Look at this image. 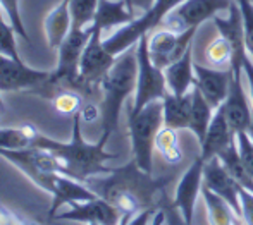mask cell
I'll return each instance as SVG.
<instances>
[{
	"label": "cell",
	"mask_w": 253,
	"mask_h": 225,
	"mask_svg": "<svg viewBox=\"0 0 253 225\" xmlns=\"http://www.w3.org/2000/svg\"><path fill=\"white\" fill-rule=\"evenodd\" d=\"M166 181H155L152 174L143 172L133 160L107 176L91 177L86 184L100 198L112 203L123 217L133 219L143 210L157 208V192L162 191Z\"/></svg>",
	"instance_id": "cell-1"
},
{
	"label": "cell",
	"mask_w": 253,
	"mask_h": 225,
	"mask_svg": "<svg viewBox=\"0 0 253 225\" xmlns=\"http://www.w3.org/2000/svg\"><path fill=\"white\" fill-rule=\"evenodd\" d=\"M80 124V113H76L73 117V136H71L69 143L55 141V139H50L42 134L35 146L37 148L50 150L53 155L60 160L66 176L81 182H86L91 177L107 176V174L112 172L114 169L107 167L105 163L109 160L116 158V155L105 150V138H100L98 143H95V145L84 141Z\"/></svg>",
	"instance_id": "cell-2"
},
{
	"label": "cell",
	"mask_w": 253,
	"mask_h": 225,
	"mask_svg": "<svg viewBox=\"0 0 253 225\" xmlns=\"http://www.w3.org/2000/svg\"><path fill=\"white\" fill-rule=\"evenodd\" d=\"M138 79V57L136 46L123 52L116 57L112 67L100 83L102 90V138L109 141L119 124L121 109L126 98L134 95Z\"/></svg>",
	"instance_id": "cell-3"
},
{
	"label": "cell",
	"mask_w": 253,
	"mask_h": 225,
	"mask_svg": "<svg viewBox=\"0 0 253 225\" xmlns=\"http://www.w3.org/2000/svg\"><path fill=\"white\" fill-rule=\"evenodd\" d=\"M164 127L162 100H155L145 105L140 112H129L127 129H129L133 160L143 172H153V151L155 138Z\"/></svg>",
	"instance_id": "cell-4"
},
{
	"label": "cell",
	"mask_w": 253,
	"mask_h": 225,
	"mask_svg": "<svg viewBox=\"0 0 253 225\" xmlns=\"http://www.w3.org/2000/svg\"><path fill=\"white\" fill-rule=\"evenodd\" d=\"M181 2L183 0H155L152 9H148L147 12L136 16L126 26L117 28L110 37L103 38V46L114 57L121 55L123 52L129 50L131 46H136L140 38L147 37L153 30H157L162 24V21L166 19L167 14L174 7L179 5Z\"/></svg>",
	"instance_id": "cell-5"
},
{
	"label": "cell",
	"mask_w": 253,
	"mask_h": 225,
	"mask_svg": "<svg viewBox=\"0 0 253 225\" xmlns=\"http://www.w3.org/2000/svg\"><path fill=\"white\" fill-rule=\"evenodd\" d=\"M93 33V24L86 28H71L66 40L60 43L59 60L50 77L45 81V84L55 88L60 84H69L73 88H78V76H80V60L86 48L90 37Z\"/></svg>",
	"instance_id": "cell-6"
},
{
	"label": "cell",
	"mask_w": 253,
	"mask_h": 225,
	"mask_svg": "<svg viewBox=\"0 0 253 225\" xmlns=\"http://www.w3.org/2000/svg\"><path fill=\"white\" fill-rule=\"evenodd\" d=\"M136 57H138V79L136 91H134L133 107L129 112H140L145 105L155 100H164V96L169 93L167 81L164 76V69L157 67L152 62L148 53V35L140 38L136 43Z\"/></svg>",
	"instance_id": "cell-7"
},
{
	"label": "cell",
	"mask_w": 253,
	"mask_h": 225,
	"mask_svg": "<svg viewBox=\"0 0 253 225\" xmlns=\"http://www.w3.org/2000/svg\"><path fill=\"white\" fill-rule=\"evenodd\" d=\"M0 156H3L5 160H9L12 165H16L24 176L30 181H33L38 188L43 189L45 182H47L48 176L53 172L64 174L62 163L57 158L50 150L45 148H37L31 146L26 150H0ZM66 176V174H64Z\"/></svg>",
	"instance_id": "cell-8"
},
{
	"label": "cell",
	"mask_w": 253,
	"mask_h": 225,
	"mask_svg": "<svg viewBox=\"0 0 253 225\" xmlns=\"http://www.w3.org/2000/svg\"><path fill=\"white\" fill-rule=\"evenodd\" d=\"M116 57L107 52L103 46V33L93 26L86 48L80 60V76H78V90L91 91L100 88L102 79L112 67Z\"/></svg>",
	"instance_id": "cell-9"
},
{
	"label": "cell",
	"mask_w": 253,
	"mask_h": 225,
	"mask_svg": "<svg viewBox=\"0 0 253 225\" xmlns=\"http://www.w3.org/2000/svg\"><path fill=\"white\" fill-rule=\"evenodd\" d=\"M198 28L184 31H174L170 28L159 26L148 35V53L152 62L160 69H166L193 46V38Z\"/></svg>",
	"instance_id": "cell-10"
},
{
	"label": "cell",
	"mask_w": 253,
	"mask_h": 225,
	"mask_svg": "<svg viewBox=\"0 0 253 225\" xmlns=\"http://www.w3.org/2000/svg\"><path fill=\"white\" fill-rule=\"evenodd\" d=\"M234 0H183L167 14L160 26L174 31L198 28L207 19H213L219 12L229 10Z\"/></svg>",
	"instance_id": "cell-11"
},
{
	"label": "cell",
	"mask_w": 253,
	"mask_h": 225,
	"mask_svg": "<svg viewBox=\"0 0 253 225\" xmlns=\"http://www.w3.org/2000/svg\"><path fill=\"white\" fill-rule=\"evenodd\" d=\"M50 77L48 71H38L26 66L21 59L0 53V91H24L43 84Z\"/></svg>",
	"instance_id": "cell-12"
},
{
	"label": "cell",
	"mask_w": 253,
	"mask_h": 225,
	"mask_svg": "<svg viewBox=\"0 0 253 225\" xmlns=\"http://www.w3.org/2000/svg\"><path fill=\"white\" fill-rule=\"evenodd\" d=\"M53 219L57 220H66V222H80V224H98V225H121L123 215L121 212L109 203L107 199L97 198L90 199V201L83 203H74L69 206V210L57 213Z\"/></svg>",
	"instance_id": "cell-13"
},
{
	"label": "cell",
	"mask_w": 253,
	"mask_h": 225,
	"mask_svg": "<svg viewBox=\"0 0 253 225\" xmlns=\"http://www.w3.org/2000/svg\"><path fill=\"white\" fill-rule=\"evenodd\" d=\"M203 167H205V160L202 156L193 160L183 177L177 182L176 192H174V201L172 205L181 212L183 219L186 220L188 225L193 224L195 215V206H197V199L202 194L203 188Z\"/></svg>",
	"instance_id": "cell-14"
},
{
	"label": "cell",
	"mask_w": 253,
	"mask_h": 225,
	"mask_svg": "<svg viewBox=\"0 0 253 225\" xmlns=\"http://www.w3.org/2000/svg\"><path fill=\"white\" fill-rule=\"evenodd\" d=\"M203 186H207L210 191H213L217 196H220L234 210V213L241 219L240 194L243 188L227 172V169L222 165L219 156H213L209 162H205V167H203Z\"/></svg>",
	"instance_id": "cell-15"
},
{
	"label": "cell",
	"mask_w": 253,
	"mask_h": 225,
	"mask_svg": "<svg viewBox=\"0 0 253 225\" xmlns=\"http://www.w3.org/2000/svg\"><path fill=\"white\" fill-rule=\"evenodd\" d=\"M47 192L52 196V206H50V210H48L50 219H53V217L57 215L60 206H64V205L71 206V205H74V203L90 201V199L98 196L86 182L73 179V177L64 176V174H53Z\"/></svg>",
	"instance_id": "cell-16"
},
{
	"label": "cell",
	"mask_w": 253,
	"mask_h": 225,
	"mask_svg": "<svg viewBox=\"0 0 253 225\" xmlns=\"http://www.w3.org/2000/svg\"><path fill=\"white\" fill-rule=\"evenodd\" d=\"M243 73H234L231 77V86L227 93L226 102L222 103L226 110V117L229 120V126L234 133H248L253 122V109H250L248 96L243 88Z\"/></svg>",
	"instance_id": "cell-17"
},
{
	"label": "cell",
	"mask_w": 253,
	"mask_h": 225,
	"mask_svg": "<svg viewBox=\"0 0 253 225\" xmlns=\"http://www.w3.org/2000/svg\"><path fill=\"white\" fill-rule=\"evenodd\" d=\"M229 16L227 17H213V24H215L217 31L220 37H224L234 50V59L233 67L231 69L234 73H243V60L248 57L247 45H245V30H243V16H241V9L238 2L234 0L231 9L227 10Z\"/></svg>",
	"instance_id": "cell-18"
},
{
	"label": "cell",
	"mask_w": 253,
	"mask_h": 225,
	"mask_svg": "<svg viewBox=\"0 0 253 225\" xmlns=\"http://www.w3.org/2000/svg\"><path fill=\"white\" fill-rule=\"evenodd\" d=\"M195 76H197L195 86L213 107V110L219 109L226 102L229 93L233 69H215V67H205L195 62Z\"/></svg>",
	"instance_id": "cell-19"
},
{
	"label": "cell",
	"mask_w": 253,
	"mask_h": 225,
	"mask_svg": "<svg viewBox=\"0 0 253 225\" xmlns=\"http://www.w3.org/2000/svg\"><path fill=\"white\" fill-rule=\"evenodd\" d=\"M234 141H236V133L229 126L224 105H220L213 112L212 122H210L209 129H207L203 141L200 143L202 145L200 156L205 162H209L213 156H219V153H222L226 148H229Z\"/></svg>",
	"instance_id": "cell-20"
},
{
	"label": "cell",
	"mask_w": 253,
	"mask_h": 225,
	"mask_svg": "<svg viewBox=\"0 0 253 225\" xmlns=\"http://www.w3.org/2000/svg\"><path fill=\"white\" fill-rule=\"evenodd\" d=\"M164 76L167 81V88L174 95H188L193 90L195 83H197V76H195V62H193V46L186 50L181 59L172 62L164 69Z\"/></svg>",
	"instance_id": "cell-21"
},
{
	"label": "cell",
	"mask_w": 253,
	"mask_h": 225,
	"mask_svg": "<svg viewBox=\"0 0 253 225\" xmlns=\"http://www.w3.org/2000/svg\"><path fill=\"white\" fill-rule=\"evenodd\" d=\"M134 17L136 16L127 9L124 0H100L97 12H95L93 26L98 28L102 33H105L114 28L126 26Z\"/></svg>",
	"instance_id": "cell-22"
},
{
	"label": "cell",
	"mask_w": 253,
	"mask_h": 225,
	"mask_svg": "<svg viewBox=\"0 0 253 225\" xmlns=\"http://www.w3.org/2000/svg\"><path fill=\"white\" fill-rule=\"evenodd\" d=\"M45 37L50 48H59L66 40L73 28V16H71V0H62L53 10L45 17Z\"/></svg>",
	"instance_id": "cell-23"
},
{
	"label": "cell",
	"mask_w": 253,
	"mask_h": 225,
	"mask_svg": "<svg viewBox=\"0 0 253 225\" xmlns=\"http://www.w3.org/2000/svg\"><path fill=\"white\" fill-rule=\"evenodd\" d=\"M164 107V126L172 129H188L190 127V110H191V96L188 95H174L167 93L162 100Z\"/></svg>",
	"instance_id": "cell-24"
},
{
	"label": "cell",
	"mask_w": 253,
	"mask_h": 225,
	"mask_svg": "<svg viewBox=\"0 0 253 225\" xmlns=\"http://www.w3.org/2000/svg\"><path fill=\"white\" fill-rule=\"evenodd\" d=\"M202 198L207 208V219L210 225H245L243 220L234 213V210L220 196L210 191L207 186L202 188Z\"/></svg>",
	"instance_id": "cell-25"
},
{
	"label": "cell",
	"mask_w": 253,
	"mask_h": 225,
	"mask_svg": "<svg viewBox=\"0 0 253 225\" xmlns=\"http://www.w3.org/2000/svg\"><path fill=\"white\" fill-rule=\"evenodd\" d=\"M190 96H191V110H190V127L188 129L197 136L198 141L202 143L210 122H212V117L215 110L207 102L205 96L202 95L197 86H193V90L190 91Z\"/></svg>",
	"instance_id": "cell-26"
},
{
	"label": "cell",
	"mask_w": 253,
	"mask_h": 225,
	"mask_svg": "<svg viewBox=\"0 0 253 225\" xmlns=\"http://www.w3.org/2000/svg\"><path fill=\"white\" fill-rule=\"evenodd\" d=\"M42 133L33 124H23L17 127H0V150H26L37 145Z\"/></svg>",
	"instance_id": "cell-27"
},
{
	"label": "cell",
	"mask_w": 253,
	"mask_h": 225,
	"mask_svg": "<svg viewBox=\"0 0 253 225\" xmlns=\"http://www.w3.org/2000/svg\"><path fill=\"white\" fill-rule=\"evenodd\" d=\"M219 160L222 162V165L227 169V172L234 177V181H236L241 188L253 192V179H252L250 172H248L247 165H245L243 158H241L236 141H234L229 148L224 150L222 153H219Z\"/></svg>",
	"instance_id": "cell-28"
},
{
	"label": "cell",
	"mask_w": 253,
	"mask_h": 225,
	"mask_svg": "<svg viewBox=\"0 0 253 225\" xmlns=\"http://www.w3.org/2000/svg\"><path fill=\"white\" fill-rule=\"evenodd\" d=\"M155 150L169 165H177L183 160V150L179 146L177 131L172 129V127L164 126L159 131L155 138Z\"/></svg>",
	"instance_id": "cell-29"
},
{
	"label": "cell",
	"mask_w": 253,
	"mask_h": 225,
	"mask_svg": "<svg viewBox=\"0 0 253 225\" xmlns=\"http://www.w3.org/2000/svg\"><path fill=\"white\" fill-rule=\"evenodd\" d=\"M205 59L210 64V67H215V69H231L234 59L233 45L219 35L215 40H212L207 45Z\"/></svg>",
	"instance_id": "cell-30"
},
{
	"label": "cell",
	"mask_w": 253,
	"mask_h": 225,
	"mask_svg": "<svg viewBox=\"0 0 253 225\" xmlns=\"http://www.w3.org/2000/svg\"><path fill=\"white\" fill-rule=\"evenodd\" d=\"M52 105L57 113L60 115H76L80 113L81 107H83V98L78 91L73 90H59L53 93L52 96Z\"/></svg>",
	"instance_id": "cell-31"
},
{
	"label": "cell",
	"mask_w": 253,
	"mask_h": 225,
	"mask_svg": "<svg viewBox=\"0 0 253 225\" xmlns=\"http://www.w3.org/2000/svg\"><path fill=\"white\" fill-rule=\"evenodd\" d=\"M100 0H71L73 28H86L93 24L95 12Z\"/></svg>",
	"instance_id": "cell-32"
},
{
	"label": "cell",
	"mask_w": 253,
	"mask_h": 225,
	"mask_svg": "<svg viewBox=\"0 0 253 225\" xmlns=\"http://www.w3.org/2000/svg\"><path fill=\"white\" fill-rule=\"evenodd\" d=\"M0 7L5 12L7 21L10 23V26L16 30V33L19 35L21 38H24V41L30 43V37L26 33V28L23 24V19H21V12H19V0H0Z\"/></svg>",
	"instance_id": "cell-33"
},
{
	"label": "cell",
	"mask_w": 253,
	"mask_h": 225,
	"mask_svg": "<svg viewBox=\"0 0 253 225\" xmlns=\"http://www.w3.org/2000/svg\"><path fill=\"white\" fill-rule=\"evenodd\" d=\"M14 35L17 33L10 26V23H7L5 19H0V53L7 57H12V59H19Z\"/></svg>",
	"instance_id": "cell-34"
},
{
	"label": "cell",
	"mask_w": 253,
	"mask_h": 225,
	"mask_svg": "<svg viewBox=\"0 0 253 225\" xmlns=\"http://www.w3.org/2000/svg\"><path fill=\"white\" fill-rule=\"evenodd\" d=\"M243 16V30H245V45H247L248 55L253 59V0H236Z\"/></svg>",
	"instance_id": "cell-35"
},
{
	"label": "cell",
	"mask_w": 253,
	"mask_h": 225,
	"mask_svg": "<svg viewBox=\"0 0 253 225\" xmlns=\"http://www.w3.org/2000/svg\"><path fill=\"white\" fill-rule=\"evenodd\" d=\"M236 143H238V150H240L241 158H243L245 165H247L248 172H250V176L253 179V141H252V138L248 136V133H238Z\"/></svg>",
	"instance_id": "cell-36"
},
{
	"label": "cell",
	"mask_w": 253,
	"mask_h": 225,
	"mask_svg": "<svg viewBox=\"0 0 253 225\" xmlns=\"http://www.w3.org/2000/svg\"><path fill=\"white\" fill-rule=\"evenodd\" d=\"M241 219L245 225H253V192L241 189Z\"/></svg>",
	"instance_id": "cell-37"
},
{
	"label": "cell",
	"mask_w": 253,
	"mask_h": 225,
	"mask_svg": "<svg viewBox=\"0 0 253 225\" xmlns=\"http://www.w3.org/2000/svg\"><path fill=\"white\" fill-rule=\"evenodd\" d=\"M159 208H148L140 212L138 215H134L133 219H127V217H123L121 220V225H150L152 219H153V213L157 212Z\"/></svg>",
	"instance_id": "cell-38"
},
{
	"label": "cell",
	"mask_w": 253,
	"mask_h": 225,
	"mask_svg": "<svg viewBox=\"0 0 253 225\" xmlns=\"http://www.w3.org/2000/svg\"><path fill=\"white\" fill-rule=\"evenodd\" d=\"M160 208L166 212V224L167 225H188L186 220H184L183 215H181V212L172 205V203H170V205H162Z\"/></svg>",
	"instance_id": "cell-39"
},
{
	"label": "cell",
	"mask_w": 253,
	"mask_h": 225,
	"mask_svg": "<svg viewBox=\"0 0 253 225\" xmlns=\"http://www.w3.org/2000/svg\"><path fill=\"white\" fill-rule=\"evenodd\" d=\"M80 119L81 122H93L97 119H102V109L93 103H86L81 107L80 110Z\"/></svg>",
	"instance_id": "cell-40"
},
{
	"label": "cell",
	"mask_w": 253,
	"mask_h": 225,
	"mask_svg": "<svg viewBox=\"0 0 253 225\" xmlns=\"http://www.w3.org/2000/svg\"><path fill=\"white\" fill-rule=\"evenodd\" d=\"M127 5V9L136 16V10H141V12H147L148 9H152L155 0H124Z\"/></svg>",
	"instance_id": "cell-41"
},
{
	"label": "cell",
	"mask_w": 253,
	"mask_h": 225,
	"mask_svg": "<svg viewBox=\"0 0 253 225\" xmlns=\"http://www.w3.org/2000/svg\"><path fill=\"white\" fill-rule=\"evenodd\" d=\"M243 74L247 76L248 86H250V98H252V109H253V59L250 55L243 60Z\"/></svg>",
	"instance_id": "cell-42"
},
{
	"label": "cell",
	"mask_w": 253,
	"mask_h": 225,
	"mask_svg": "<svg viewBox=\"0 0 253 225\" xmlns=\"http://www.w3.org/2000/svg\"><path fill=\"white\" fill-rule=\"evenodd\" d=\"M164 224H166V212L159 206V210L153 213V219H152L150 225H164Z\"/></svg>",
	"instance_id": "cell-43"
},
{
	"label": "cell",
	"mask_w": 253,
	"mask_h": 225,
	"mask_svg": "<svg viewBox=\"0 0 253 225\" xmlns=\"http://www.w3.org/2000/svg\"><path fill=\"white\" fill-rule=\"evenodd\" d=\"M248 136H250L252 141H253V122H252V126H250V129H248Z\"/></svg>",
	"instance_id": "cell-44"
},
{
	"label": "cell",
	"mask_w": 253,
	"mask_h": 225,
	"mask_svg": "<svg viewBox=\"0 0 253 225\" xmlns=\"http://www.w3.org/2000/svg\"><path fill=\"white\" fill-rule=\"evenodd\" d=\"M3 109H5V107H3V102H2V98H0V115L3 113Z\"/></svg>",
	"instance_id": "cell-45"
},
{
	"label": "cell",
	"mask_w": 253,
	"mask_h": 225,
	"mask_svg": "<svg viewBox=\"0 0 253 225\" xmlns=\"http://www.w3.org/2000/svg\"><path fill=\"white\" fill-rule=\"evenodd\" d=\"M0 19H5V17H3V10H2V7H0Z\"/></svg>",
	"instance_id": "cell-46"
}]
</instances>
